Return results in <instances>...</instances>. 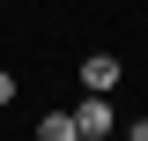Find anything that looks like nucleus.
I'll return each instance as SVG.
<instances>
[{"mask_svg": "<svg viewBox=\"0 0 148 141\" xmlns=\"http://www.w3.org/2000/svg\"><path fill=\"white\" fill-rule=\"evenodd\" d=\"M67 111H74V141L119 134V104H111V89H82V104H67Z\"/></svg>", "mask_w": 148, "mask_h": 141, "instance_id": "obj_1", "label": "nucleus"}, {"mask_svg": "<svg viewBox=\"0 0 148 141\" xmlns=\"http://www.w3.org/2000/svg\"><path fill=\"white\" fill-rule=\"evenodd\" d=\"M15 97H22V82H15V67H0V111L15 104Z\"/></svg>", "mask_w": 148, "mask_h": 141, "instance_id": "obj_4", "label": "nucleus"}, {"mask_svg": "<svg viewBox=\"0 0 148 141\" xmlns=\"http://www.w3.org/2000/svg\"><path fill=\"white\" fill-rule=\"evenodd\" d=\"M119 74H126V59H111V52L82 59V89H119Z\"/></svg>", "mask_w": 148, "mask_h": 141, "instance_id": "obj_2", "label": "nucleus"}, {"mask_svg": "<svg viewBox=\"0 0 148 141\" xmlns=\"http://www.w3.org/2000/svg\"><path fill=\"white\" fill-rule=\"evenodd\" d=\"M37 141H74V111H45L37 119Z\"/></svg>", "mask_w": 148, "mask_h": 141, "instance_id": "obj_3", "label": "nucleus"}]
</instances>
